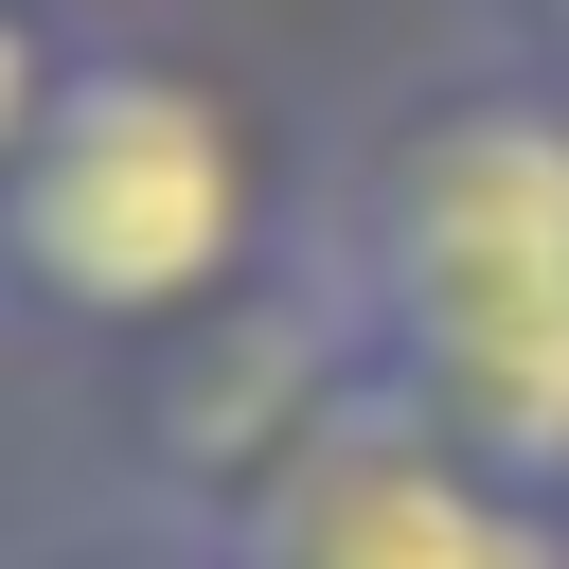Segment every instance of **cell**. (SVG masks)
I'll list each match as a JSON object with an SVG mask.
<instances>
[{
  "instance_id": "obj_8",
  "label": "cell",
  "mask_w": 569,
  "mask_h": 569,
  "mask_svg": "<svg viewBox=\"0 0 569 569\" xmlns=\"http://www.w3.org/2000/svg\"><path fill=\"white\" fill-rule=\"evenodd\" d=\"M36 18H53V36H89V18H142V0H36Z\"/></svg>"
},
{
  "instance_id": "obj_6",
  "label": "cell",
  "mask_w": 569,
  "mask_h": 569,
  "mask_svg": "<svg viewBox=\"0 0 569 569\" xmlns=\"http://www.w3.org/2000/svg\"><path fill=\"white\" fill-rule=\"evenodd\" d=\"M71 53H89V36H53L36 0H0V178H18V142L53 124V89H71Z\"/></svg>"
},
{
  "instance_id": "obj_2",
  "label": "cell",
  "mask_w": 569,
  "mask_h": 569,
  "mask_svg": "<svg viewBox=\"0 0 569 569\" xmlns=\"http://www.w3.org/2000/svg\"><path fill=\"white\" fill-rule=\"evenodd\" d=\"M284 249H302V196L267 160V107L178 36H89L53 124L0 178V320L89 356H160L178 320L249 302Z\"/></svg>"
},
{
  "instance_id": "obj_7",
  "label": "cell",
  "mask_w": 569,
  "mask_h": 569,
  "mask_svg": "<svg viewBox=\"0 0 569 569\" xmlns=\"http://www.w3.org/2000/svg\"><path fill=\"white\" fill-rule=\"evenodd\" d=\"M480 53H516V71L569 89V0H480Z\"/></svg>"
},
{
  "instance_id": "obj_1",
  "label": "cell",
  "mask_w": 569,
  "mask_h": 569,
  "mask_svg": "<svg viewBox=\"0 0 569 569\" xmlns=\"http://www.w3.org/2000/svg\"><path fill=\"white\" fill-rule=\"evenodd\" d=\"M302 231L373 338V391L569 498V89L516 53L391 89L302 196Z\"/></svg>"
},
{
  "instance_id": "obj_3",
  "label": "cell",
  "mask_w": 569,
  "mask_h": 569,
  "mask_svg": "<svg viewBox=\"0 0 569 569\" xmlns=\"http://www.w3.org/2000/svg\"><path fill=\"white\" fill-rule=\"evenodd\" d=\"M142 373V409H124V462H142V498L160 516H196V533H249L356 409H373V338H356V302H338V267H320V231L249 284V302H213V320H178L160 356H124Z\"/></svg>"
},
{
  "instance_id": "obj_5",
  "label": "cell",
  "mask_w": 569,
  "mask_h": 569,
  "mask_svg": "<svg viewBox=\"0 0 569 569\" xmlns=\"http://www.w3.org/2000/svg\"><path fill=\"white\" fill-rule=\"evenodd\" d=\"M36 569H231V533H196V516H160V498H107V516H71Z\"/></svg>"
},
{
  "instance_id": "obj_4",
  "label": "cell",
  "mask_w": 569,
  "mask_h": 569,
  "mask_svg": "<svg viewBox=\"0 0 569 569\" xmlns=\"http://www.w3.org/2000/svg\"><path fill=\"white\" fill-rule=\"evenodd\" d=\"M231 569H569V498L551 480H498L480 445L409 427L391 391L231 533Z\"/></svg>"
}]
</instances>
